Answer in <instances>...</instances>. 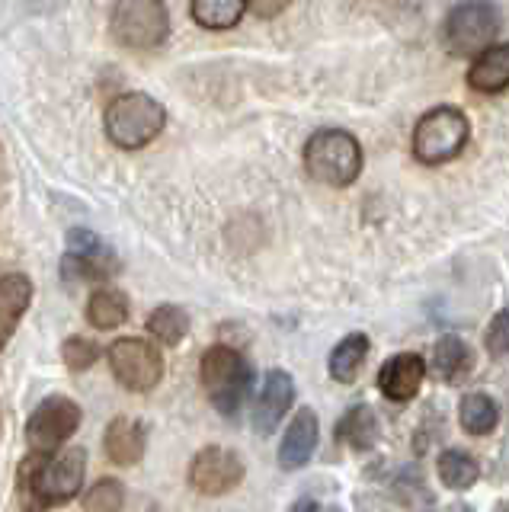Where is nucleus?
<instances>
[{
  "mask_svg": "<svg viewBox=\"0 0 509 512\" xmlns=\"http://www.w3.org/2000/svg\"><path fill=\"white\" fill-rule=\"evenodd\" d=\"M87 474L84 448L29 452L17 468V496L23 512H45L77 496Z\"/></svg>",
  "mask_w": 509,
  "mask_h": 512,
  "instance_id": "nucleus-1",
  "label": "nucleus"
},
{
  "mask_svg": "<svg viewBox=\"0 0 509 512\" xmlns=\"http://www.w3.org/2000/svg\"><path fill=\"white\" fill-rule=\"evenodd\" d=\"M199 381L205 397L212 400V407L221 416H237L253 391V365L244 352L231 346H212L202 352Z\"/></svg>",
  "mask_w": 509,
  "mask_h": 512,
  "instance_id": "nucleus-2",
  "label": "nucleus"
},
{
  "mask_svg": "<svg viewBox=\"0 0 509 512\" xmlns=\"http://www.w3.org/2000/svg\"><path fill=\"white\" fill-rule=\"evenodd\" d=\"M103 125H106V138L113 141L116 148L138 151L164 132L167 112L154 96L132 90V93L116 96V100L106 106Z\"/></svg>",
  "mask_w": 509,
  "mask_h": 512,
  "instance_id": "nucleus-3",
  "label": "nucleus"
},
{
  "mask_svg": "<svg viewBox=\"0 0 509 512\" xmlns=\"http://www.w3.org/2000/svg\"><path fill=\"white\" fill-rule=\"evenodd\" d=\"M305 173L311 180L343 189L359 180L362 173V148L343 128H321L305 144Z\"/></svg>",
  "mask_w": 509,
  "mask_h": 512,
  "instance_id": "nucleus-4",
  "label": "nucleus"
},
{
  "mask_svg": "<svg viewBox=\"0 0 509 512\" xmlns=\"http://www.w3.org/2000/svg\"><path fill=\"white\" fill-rule=\"evenodd\" d=\"M468 135L471 125L465 112L455 106H436L420 116L417 128H413V157L426 167L449 164L468 144Z\"/></svg>",
  "mask_w": 509,
  "mask_h": 512,
  "instance_id": "nucleus-5",
  "label": "nucleus"
},
{
  "mask_svg": "<svg viewBox=\"0 0 509 512\" xmlns=\"http://www.w3.org/2000/svg\"><path fill=\"white\" fill-rule=\"evenodd\" d=\"M113 39L135 52L161 48L170 36V13L164 0H119L109 16Z\"/></svg>",
  "mask_w": 509,
  "mask_h": 512,
  "instance_id": "nucleus-6",
  "label": "nucleus"
},
{
  "mask_svg": "<svg viewBox=\"0 0 509 512\" xmlns=\"http://www.w3.org/2000/svg\"><path fill=\"white\" fill-rule=\"evenodd\" d=\"M500 32V10L490 0H465L458 4L449 20H445V45L458 58H477L497 42Z\"/></svg>",
  "mask_w": 509,
  "mask_h": 512,
  "instance_id": "nucleus-7",
  "label": "nucleus"
},
{
  "mask_svg": "<svg viewBox=\"0 0 509 512\" xmlns=\"http://www.w3.org/2000/svg\"><path fill=\"white\" fill-rule=\"evenodd\" d=\"M106 359H109V368H113V378L125 391L148 394L164 378V356L157 352L154 343L138 340V336L116 340L106 349Z\"/></svg>",
  "mask_w": 509,
  "mask_h": 512,
  "instance_id": "nucleus-8",
  "label": "nucleus"
},
{
  "mask_svg": "<svg viewBox=\"0 0 509 512\" xmlns=\"http://www.w3.org/2000/svg\"><path fill=\"white\" fill-rule=\"evenodd\" d=\"M81 420L84 413L71 397L52 394L26 420V442L33 452H61V445L81 429Z\"/></svg>",
  "mask_w": 509,
  "mask_h": 512,
  "instance_id": "nucleus-9",
  "label": "nucleus"
},
{
  "mask_svg": "<svg viewBox=\"0 0 509 512\" xmlns=\"http://www.w3.org/2000/svg\"><path fill=\"white\" fill-rule=\"evenodd\" d=\"M244 480V461L231 448L205 445L189 464V487L202 496H221L241 487Z\"/></svg>",
  "mask_w": 509,
  "mask_h": 512,
  "instance_id": "nucleus-10",
  "label": "nucleus"
},
{
  "mask_svg": "<svg viewBox=\"0 0 509 512\" xmlns=\"http://www.w3.org/2000/svg\"><path fill=\"white\" fill-rule=\"evenodd\" d=\"M292 404H295L292 375L282 372V368L266 372L260 397H257V404H253V432H257V436H273L282 423V416L292 410Z\"/></svg>",
  "mask_w": 509,
  "mask_h": 512,
  "instance_id": "nucleus-11",
  "label": "nucleus"
},
{
  "mask_svg": "<svg viewBox=\"0 0 509 512\" xmlns=\"http://www.w3.org/2000/svg\"><path fill=\"white\" fill-rule=\"evenodd\" d=\"M426 378V362L417 352H397L378 372V388L394 404H407L420 394V384Z\"/></svg>",
  "mask_w": 509,
  "mask_h": 512,
  "instance_id": "nucleus-12",
  "label": "nucleus"
},
{
  "mask_svg": "<svg viewBox=\"0 0 509 512\" xmlns=\"http://www.w3.org/2000/svg\"><path fill=\"white\" fill-rule=\"evenodd\" d=\"M317 439H321V423H317V413L314 410H298L295 420L285 429V436L279 442V464L285 471H295L301 464H308Z\"/></svg>",
  "mask_w": 509,
  "mask_h": 512,
  "instance_id": "nucleus-13",
  "label": "nucleus"
},
{
  "mask_svg": "<svg viewBox=\"0 0 509 512\" xmlns=\"http://www.w3.org/2000/svg\"><path fill=\"white\" fill-rule=\"evenodd\" d=\"M145 445H148V432L132 416H116L103 432L106 458L119 464V468H132V464L145 458Z\"/></svg>",
  "mask_w": 509,
  "mask_h": 512,
  "instance_id": "nucleus-14",
  "label": "nucleus"
},
{
  "mask_svg": "<svg viewBox=\"0 0 509 512\" xmlns=\"http://www.w3.org/2000/svg\"><path fill=\"white\" fill-rule=\"evenodd\" d=\"M468 87L484 96H497L509 87V42H493L474 58L468 71Z\"/></svg>",
  "mask_w": 509,
  "mask_h": 512,
  "instance_id": "nucleus-15",
  "label": "nucleus"
},
{
  "mask_svg": "<svg viewBox=\"0 0 509 512\" xmlns=\"http://www.w3.org/2000/svg\"><path fill=\"white\" fill-rule=\"evenodd\" d=\"M29 301H33V282H29V276L7 272L0 279V327H4V343H10V336L23 320Z\"/></svg>",
  "mask_w": 509,
  "mask_h": 512,
  "instance_id": "nucleus-16",
  "label": "nucleus"
},
{
  "mask_svg": "<svg viewBox=\"0 0 509 512\" xmlns=\"http://www.w3.org/2000/svg\"><path fill=\"white\" fill-rule=\"evenodd\" d=\"M471 368H474L471 346L461 340V336H452V333L439 336L436 346H433V372L442 381L458 384V381H465L471 375Z\"/></svg>",
  "mask_w": 509,
  "mask_h": 512,
  "instance_id": "nucleus-17",
  "label": "nucleus"
},
{
  "mask_svg": "<svg viewBox=\"0 0 509 512\" xmlns=\"http://www.w3.org/2000/svg\"><path fill=\"white\" fill-rule=\"evenodd\" d=\"M365 359H369V336L365 333H349L333 346L330 359H327V372L333 381L340 384H353L362 372Z\"/></svg>",
  "mask_w": 509,
  "mask_h": 512,
  "instance_id": "nucleus-18",
  "label": "nucleus"
},
{
  "mask_svg": "<svg viewBox=\"0 0 509 512\" xmlns=\"http://www.w3.org/2000/svg\"><path fill=\"white\" fill-rule=\"evenodd\" d=\"M119 272V260L113 250H103V253H71L61 260V276L68 282H103V279H113Z\"/></svg>",
  "mask_w": 509,
  "mask_h": 512,
  "instance_id": "nucleus-19",
  "label": "nucleus"
},
{
  "mask_svg": "<svg viewBox=\"0 0 509 512\" xmlns=\"http://www.w3.org/2000/svg\"><path fill=\"white\" fill-rule=\"evenodd\" d=\"M87 320L97 330H116L129 320V298L119 288H97L87 301Z\"/></svg>",
  "mask_w": 509,
  "mask_h": 512,
  "instance_id": "nucleus-20",
  "label": "nucleus"
},
{
  "mask_svg": "<svg viewBox=\"0 0 509 512\" xmlns=\"http://www.w3.org/2000/svg\"><path fill=\"white\" fill-rule=\"evenodd\" d=\"M458 420H461V429L471 432V436H487V432H493V426L500 423V407L490 394L474 391L461 397Z\"/></svg>",
  "mask_w": 509,
  "mask_h": 512,
  "instance_id": "nucleus-21",
  "label": "nucleus"
},
{
  "mask_svg": "<svg viewBox=\"0 0 509 512\" xmlns=\"http://www.w3.org/2000/svg\"><path fill=\"white\" fill-rule=\"evenodd\" d=\"M337 436L349 445L356 448V452H369V448L378 442V416L369 404H359L349 410L340 426H337Z\"/></svg>",
  "mask_w": 509,
  "mask_h": 512,
  "instance_id": "nucleus-22",
  "label": "nucleus"
},
{
  "mask_svg": "<svg viewBox=\"0 0 509 512\" xmlns=\"http://www.w3.org/2000/svg\"><path fill=\"white\" fill-rule=\"evenodd\" d=\"M436 471L449 490H468L477 484V477H481V464H477L468 452H461V448H445L436 461Z\"/></svg>",
  "mask_w": 509,
  "mask_h": 512,
  "instance_id": "nucleus-23",
  "label": "nucleus"
},
{
  "mask_svg": "<svg viewBox=\"0 0 509 512\" xmlns=\"http://www.w3.org/2000/svg\"><path fill=\"white\" fill-rule=\"evenodd\" d=\"M250 10V0H193V20L202 29H231Z\"/></svg>",
  "mask_w": 509,
  "mask_h": 512,
  "instance_id": "nucleus-24",
  "label": "nucleus"
},
{
  "mask_svg": "<svg viewBox=\"0 0 509 512\" xmlns=\"http://www.w3.org/2000/svg\"><path fill=\"white\" fill-rule=\"evenodd\" d=\"M148 333L164 346H177L189 333V314L177 308V304H161V308H154L148 314Z\"/></svg>",
  "mask_w": 509,
  "mask_h": 512,
  "instance_id": "nucleus-25",
  "label": "nucleus"
},
{
  "mask_svg": "<svg viewBox=\"0 0 509 512\" xmlns=\"http://www.w3.org/2000/svg\"><path fill=\"white\" fill-rule=\"evenodd\" d=\"M122 506H125V487L116 477H103L84 493V512H119Z\"/></svg>",
  "mask_w": 509,
  "mask_h": 512,
  "instance_id": "nucleus-26",
  "label": "nucleus"
},
{
  "mask_svg": "<svg viewBox=\"0 0 509 512\" xmlns=\"http://www.w3.org/2000/svg\"><path fill=\"white\" fill-rule=\"evenodd\" d=\"M61 359H65L71 372H87V368L100 359V346L87 340V336H71V340H65V346H61Z\"/></svg>",
  "mask_w": 509,
  "mask_h": 512,
  "instance_id": "nucleus-27",
  "label": "nucleus"
},
{
  "mask_svg": "<svg viewBox=\"0 0 509 512\" xmlns=\"http://www.w3.org/2000/svg\"><path fill=\"white\" fill-rule=\"evenodd\" d=\"M484 346L490 356H497V359L509 356V308L490 320V327L484 333Z\"/></svg>",
  "mask_w": 509,
  "mask_h": 512,
  "instance_id": "nucleus-28",
  "label": "nucleus"
},
{
  "mask_svg": "<svg viewBox=\"0 0 509 512\" xmlns=\"http://www.w3.org/2000/svg\"><path fill=\"white\" fill-rule=\"evenodd\" d=\"M68 250L71 253H103L106 250V244L103 240L93 234V231H87V228H74V231H68Z\"/></svg>",
  "mask_w": 509,
  "mask_h": 512,
  "instance_id": "nucleus-29",
  "label": "nucleus"
},
{
  "mask_svg": "<svg viewBox=\"0 0 509 512\" xmlns=\"http://www.w3.org/2000/svg\"><path fill=\"white\" fill-rule=\"evenodd\" d=\"M289 4L292 0H250V10L253 16H260V20H273V16H279Z\"/></svg>",
  "mask_w": 509,
  "mask_h": 512,
  "instance_id": "nucleus-30",
  "label": "nucleus"
},
{
  "mask_svg": "<svg viewBox=\"0 0 509 512\" xmlns=\"http://www.w3.org/2000/svg\"><path fill=\"white\" fill-rule=\"evenodd\" d=\"M289 512H317V506H314V500H298Z\"/></svg>",
  "mask_w": 509,
  "mask_h": 512,
  "instance_id": "nucleus-31",
  "label": "nucleus"
}]
</instances>
